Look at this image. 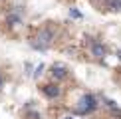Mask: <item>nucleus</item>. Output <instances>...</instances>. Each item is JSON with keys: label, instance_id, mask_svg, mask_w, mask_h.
Wrapping results in <instances>:
<instances>
[{"label": "nucleus", "instance_id": "nucleus-2", "mask_svg": "<svg viewBox=\"0 0 121 119\" xmlns=\"http://www.w3.org/2000/svg\"><path fill=\"white\" fill-rule=\"evenodd\" d=\"M95 109V97L93 95H83L82 97V105H79L75 111L78 113H87V111H93Z\"/></svg>", "mask_w": 121, "mask_h": 119}, {"label": "nucleus", "instance_id": "nucleus-3", "mask_svg": "<svg viewBox=\"0 0 121 119\" xmlns=\"http://www.w3.org/2000/svg\"><path fill=\"white\" fill-rule=\"evenodd\" d=\"M52 76L56 79L65 77V76H68V68H65L64 64H54V66H52Z\"/></svg>", "mask_w": 121, "mask_h": 119}, {"label": "nucleus", "instance_id": "nucleus-11", "mask_svg": "<svg viewBox=\"0 0 121 119\" xmlns=\"http://www.w3.org/2000/svg\"><path fill=\"white\" fill-rule=\"evenodd\" d=\"M65 119H73V117H65Z\"/></svg>", "mask_w": 121, "mask_h": 119}, {"label": "nucleus", "instance_id": "nucleus-5", "mask_svg": "<svg viewBox=\"0 0 121 119\" xmlns=\"http://www.w3.org/2000/svg\"><path fill=\"white\" fill-rule=\"evenodd\" d=\"M44 93H46L48 97H58L60 95V89H58V85H46V87H44Z\"/></svg>", "mask_w": 121, "mask_h": 119}, {"label": "nucleus", "instance_id": "nucleus-8", "mask_svg": "<svg viewBox=\"0 0 121 119\" xmlns=\"http://www.w3.org/2000/svg\"><path fill=\"white\" fill-rule=\"evenodd\" d=\"M69 16H72V18H82V14H79L75 8H72V10H69Z\"/></svg>", "mask_w": 121, "mask_h": 119}, {"label": "nucleus", "instance_id": "nucleus-7", "mask_svg": "<svg viewBox=\"0 0 121 119\" xmlns=\"http://www.w3.org/2000/svg\"><path fill=\"white\" fill-rule=\"evenodd\" d=\"M8 22H10V24H14V26H16V24L20 22V16H18L16 12H14V14H10V16H8Z\"/></svg>", "mask_w": 121, "mask_h": 119}, {"label": "nucleus", "instance_id": "nucleus-10", "mask_svg": "<svg viewBox=\"0 0 121 119\" xmlns=\"http://www.w3.org/2000/svg\"><path fill=\"white\" fill-rule=\"evenodd\" d=\"M2 85H4V79H2V76H0V89H2Z\"/></svg>", "mask_w": 121, "mask_h": 119}, {"label": "nucleus", "instance_id": "nucleus-6", "mask_svg": "<svg viewBox=\"0 0 121 119\" xmlns=\"http://www.w3.org/2000/svg\"><path fill=\"white\" fill-rule=\"evenodd\" d=\"M105 6L111 12H117V10H121V0H105Z\"/></svg>", "mask_w": 121, "mask_h": 119}, {"label": "nucleus", "instance_id": "nucleus-9", "mask_svg": "<svg viewBox=\"0 0 121 119\" xmlns=\"http://www.w3.org/2000/svg\"><path fill=\"white\" fill-rule=\"evenodd\" d=\"M42 69H44V66L40 64V66L36 68V72H34V77H40V73H42Z\"/></svg>", "mask_w": 121, "mask_h": 119}, {"label": "nucleus", "instance_id": "nucleus-4", "mask_svg": "<svg viewBox=\"0 0 121 119\" xmlns=\"http://www.w3.org/2000/svg\"><path fill=\"white\" fill-rule=\"evenodd\" d=\"M91 52H93V56H97V58H103V56H105V48H103V44H97V42H93V44H91Z\"/></svg>", "mask_w": 121, "mask_h": 119}, {"label": "nucleus", "instance_id": "nucleus-1", "mask_svg": "<svg viewBox=\"0 0 121 119\" xmlns=\"http://www.w3.org/2000/svg\"><path fill=\"white\" fill-rule=\"evenodd\" d=\"M52 30H42V32L38 34V42L34 44V46H36L38 50H46L48 46H50V42H52Z\"/></svg>", "mask_w": 121, "mask_h": 119}]
</instances>
